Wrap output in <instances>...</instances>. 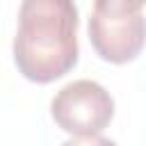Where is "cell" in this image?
<instances>
[{
  "mask_svg": "<svg viewBox=\"0 0 146 146\" xmlns=\"http://www.w3.org/2000/svg\"><path fill=\"white\" fill-rule=\"evenodd\" d=\"M78 23L73 0H23L14 36L18 73L36 84L66 75L78 64Z\"/></svg>",
  "mask_w": 146,
  "mask_h": 146,
  "instance_id": "cell-1",
  "label": "cell"
},
{
  "mask_svg": "<svg viewBox=\"0 0 146 146\" xmlns=\"http://www.w3.org/2000/svg\"><path fill=\"white\" fill-rule=\"evenodd\" d=\"M50 114L68 135H100L114 119V98L94 80H73L55 94Z\"/></svg>",
  "mask_w": 146,
  "mask_h": 146,
  "instance_id": "cell-2",
  "label": "cell"
},
{
  "mask_svg": "<svg viewBox=\"0 0 146 146\" xmlns=\"http://www.w3.org/2000/svg\"><path fill=\"white\" fill-rule=\"evenodd\" d=\"M89 41L96 55L110 64L132 62L146 46V16L135 14H105L91 11Z\"/></svg>",
  "mask_w": 146,
  "mask_h": 146,
  "instance_id": "cell-3",
  "label": "cell"
},
{
  "mask_svg": "<svg viewBox=\"0 0 146 146\" xmlns=\"http://www.w3.org/2000/svg\"><path fill=\"white\" fill-rule=\"evenodd\" d=\"M144 7L146 0H94V9L105 14H135Z\"/></svg>",
  "mask_w": 146,
  "mask_h": 146,
  "instance_id": "cell-4",
  "label": "cell"
},
{
  "mask_svg": "<svg viewBox=\"0 0 146 146\" xmlns=\"http://www.w3.org/2000/svg\"><path fill=\"white\" fill-rule=\"evenodd\" d=\"M62 146H116V141H112L103 135H73Z\"/></svg>",
  "mask_w": 146,
  "mask_h": 146,
  "instance_id": "cell-5",
  "label": "cell"
}]
</instances>
